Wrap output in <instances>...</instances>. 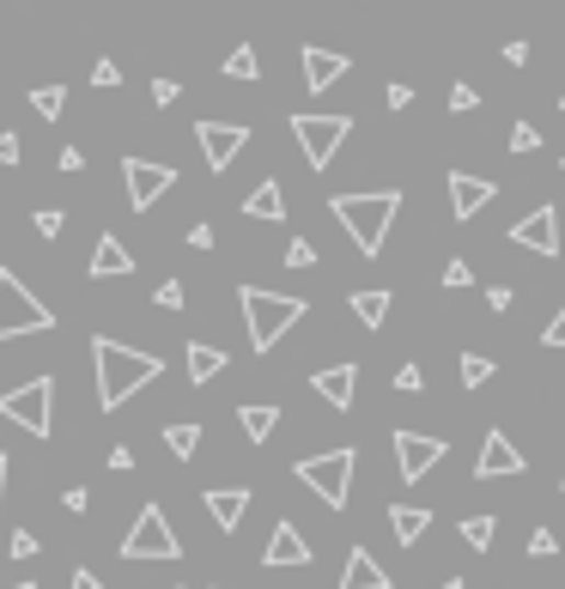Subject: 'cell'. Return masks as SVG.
I'll return each instance as SVG.
<instances>
[{
    "instance_id": "6da1fadb",
    "label": "cell",
    "mask_w": 565,
    "mask_h": 589,
    "mask_svg": "<svg viewBox=\"0 0 565 589\" xmlns=\"http://www.w3.org/2000/svg\"><path fill=\"white\" fill-rule=\"evenodd\" d=\"M92 365H98V407H104V414H116L134 389H146V383L165 371L152 353H134V347L110 341V335H98V341H92Z\"/></svg>"
},
{
    "instance_id": "7a4b0ae2",
    "label": "cell",
    "mask_w": 565,
    "mask_h": 589,
    "mask_svg": "<svg viewBox=\"0 0 565 589\" xmlns=\"http://www.w3.org/2000/svg\"><path fill=\"white\" fill-rule=\"evenodd\" d=\"M329 213L341 219V231L353 237L359 256H377L389 243V219L402 213V195L395 189H371V195H335Z\"/></svg>"
},
{
    "instance_id": "3957f363",
    "label": "cell",
    "mask_w": 565,
    "mask_h": 589,
    "mask_svg": "<svg viewBox=\"0 0 565 589\" xmlns=\"http://www.w3.org/2000/svg\"><path fill=\"white\" fill-rule=\"evenodd\" d=\"M237 304H244V328H250V347L256 353H274L280 335H286L292 322H298L310 304L304 298H286V292H262V286H244L237 292Z\"/></svg>"
},
{
    "instance_id": "277c9868",
    "label": "cell",
    "mask_w": 565,
    "mask_h": 589,
    "mask_svg": "<svg viewBox=\"0 0 565 589\" xmlns=\"http://www.w3.org/2000/svg\"><path fill=\"white\" fill-rule=\"evenodd\" d=\"M55 328V310L13 274V268H0V341H19V335H43Z\"/></svg>"
},
{
    "instance_id": "5b68a950",
    "label": "cell",
    "mask_w": 565,
    "mask_h": 589,
    "mask_svg": "<svg viewBox=\"0 0 565 589\" xmlns=\"http://www.w3.org/2000/svg\"><path fill=\"white\" fill-rule=\"evenodd\" d=\"M353 462H359V450H323V456H304L292 474H298L329 511H347V498H353Z\"/></svg>"
},
{
    "instance_id": "8992f818",
    "label": "cell",
    "mask_w": 565,
    "mask_h": 589,
    "mask_svg": "<svg viewBox=\"0 0 565 589\" xmlns=\"http://www.w3.org/2000/svg\"><path fill=\"white\" fill-rule=\"evenodd\" d=\"M0 419H13L19 432H31V438H49V426H55V383L31 377V383H19V389H7V395H0Z\"/></svg>"
},
{
    "instance_id": "52a82bcc",
    "label": "cell",
    "mask_w": 565,
    "mask_h": 589,
    "mask_svg": "<svg viewBox=\"0 0 565 589\" xmlns=\"http://www.w3.org/2000/svg\"><path fill=\"white\" fill-rule=\"evenodd\" d=\"M122 559H183V541H177L171 517L158 511V505H140L134 529L122 535Z\"/></svg>"
},
{
    "instance_id": "ba28073f",
    "label": "cell",
    "mask_w": 565,
    "mask_h": 589,
    "mask_svg": "<svg viewBox=\"0 0 565 589\" xmlns=\"http://www.w3.org/2000/svg\"><path fill=\"white\" fill-rule=\"evenodd\" d=\"M347 134H353V116H292V140L304 146V158H310V171H329L335 152L347 146Z\"/></svg>"
},
{
    "instance_id": "9c48e42d",
    "label": "cell",
    "mask_w": 565,
    "mask_h": 589,
    "mask_svg": "<svg viewBox=\"0 0 565 589\" xmlns=\"http://www.w3.org/2000/svg\"><path fill=\"white\" fill-rule=\"evenodd\" d=\"M122 183H128V207L146 213L152 201L171 195L177 171H171V165H152V158H122Z\"/></svg>"
},
{
    "instance_id": "30bf717a",
    "label": "cell",
    "mask_w": 565,
    "mask_h": 589,
    "mask_svg": "<svg viewBox=\"0 0 565 589\" xmlns=\"http://www.w3.org/2000/svg\"><path fill=\"white\" fill-rule=\"evenodd\" d=\"M195 140H201L207 171H231V158L250 146V128L244 122H195Z\"/></svg>"
},
{
    "instance_id": "8fae6325",
    "label": "cell",
    "mask_w": 565,
    "mask_h": 589,
    "mask_svg": "<svg viewBox=\"0 0 565 589\" xmlns=\"http://www.w3.org/2000/svg\"><path fill=\"white\" fill-rule=\"evenodd\" d=\"M444 462V438H426V432H395V468L402 480H426V474Z\"/></svg>"
},
{
    "instance_id": "7c38bea8",
    "label": "cell",
    "mask_w": 565,
    "mask_h": 589,
    "mask_svg": "<svg viewBox=\"0 0 565 589\" xmlns=\"http://www.w3.org/2000/svg\"><path fill=\"white\" fill-rule=\"evenodd\" d=\"M493 201H499V183H487V177H474V171H450V213H456V225H468L474 213H487Z\"/></svg>"
},
{
    "instance_id": "4fadbf2b",
    "label": "cell",
    "mask_w": 565,
    "mask_h": 589,
    "mask_svg": "<svg viewBox=\"0 0 565 589\" xmlns=\"http://www.w3.org/2000/svg\"><path fill=\"white\" fill-rule=\"evenodd\" d=\"M517 249H535V256H560V207H535L529 219L511 225Z\"/></svg>"
},
{
    "instance_id": "5bb4252c",
    "label": "cell",
    "mask_w": 565,
    "mask_h": 589,
    "mask_svg": "<svg viewBox=\"0 0 565 589\" xmlns=\"http://www.w3.org/2000/svg\"><path fill=\"white\" fill-rule=\"evenodd\" d=\"M523 450L511 444L505 432H487V444H481V462H474V480H505V474H523Z\"/></svg>"
},
{
    "instance_id": "9a60e30c",
    "label": "cell",
    "mask_w": 565,
    "mask_h": 589,
    "mask_svg": "<svg viewBox=\"0 0 565 589\" xmlns=\"http://www.w3.org/2000/svg\"><path fill=\"white\" fill-rule=\"evenodd\" d=\"M310 389L323 395L335 414H347V407H353V395H359V365H323L310 377Z\"/></svg>"
},
{
    "instance_id": "2e32d148",
    "label": "cell",
    "mask_w": 565,
    "mask_h": 589,
    "mask_svg": "<svg viewBox=\"0 0 565 589\" xmlns=\"http://www.w3.org/2000/svg\"><path fill=\"white\" fill-rule=\"evenodd\" d=\"M92 280H122V274H134V256H128V243H122L116 231H104L92 243V268H86Z\"/></svg>"
},
{
    "instance_id": "e0dca14e",
    "label": "cell",
    "mask_w": 565,
    "mask_h": 589,
    "mask_svg": "<svg viewBox=\"0 0 565 589\" xmlns=\"http://www.w3.org/2000/svg\"><path fill=\"white\" fill-rule=\"evenodd\" d=\"M262 565H274V571H292V565H310V547H304V535H298L292 523H274V535H268Z\"/></svg>"
},
{
    "instance_id": "ac0fdd59",
    "label": "cell",
    "mask_w": 565,
    "mask_h": 589,
    "mask_svg": "<svg viewBox=\"0 0 565 589\" xmlns=\"http://www.w3.org/2000/svg\"><path fill=\"white\" fill-rule=\"evenodd\" d=\"M341 589H389V571L377 565V553L371 547H353L341 565Z\"/></svg>"
},
{
    "instance_id": "d6986e66",
    "label": "cell",
    "mask_w": 565,
    "mask_h": 589,
    "mask_svg": "<svg viewBox=\"0 0 565 589\" xmlns=\"http://www.w3.org/2000/svg\"><path fill=\"white\" fill-rule=\"evenodd\" d=\"M207 511H213V523L231 535V529L244 523V511H250V492H244V486H213V492H207Z\"/></svg>"
},
{
    "instance_id": "ffe728a7",
    "label": "cell",
    "mask_w": 565,
    "mask_h": 589,
    "mask_svg": "<svg viewBox=\"0 0 565 589\" xmlns=\"http://www.w3.org/2000/svg\"><path fill=\"white\" fill-rule=\"evenodd\" d=\"M341 73H347V55H335V49H304V86H310V92H329Z\"/></svg>"
},
{
    "instance_id": "44dd1931",
    "label": "cell",
    "mask_w": 565,
    "mask_h": 589,
    "mask_svg": "<svg viewBox=\"0 0 565 589\" xmlns=\"http://www.w3.org/2000/svg\"><path fill=\"white\" fill-rule=\"evenodd\" d=\"M237 426H244V438H250V444H268V438H274V426H280V407H268V401L237 407Z\"/></svg>"
},
{
    "instance_id": "7402d4cb",
    "label": "cell",
    "mask_w": 565,
    "mask_h": 589,
    "mask_svg": "<svg viewBox=\"0 0 565 589\" xmlns=\"http://www.w3.org/2000/svg\"><path fill=\"white\" fill-rule=\"evenodd\" d=\"M389 529H395L402 547H414V541L432 529V511H420V505H389Z\"/></svg>"
},
{
    "instance_id": "603a6c76",
    "label": "cell",
    "mask_w": 565,
    "mask_h": 589,
    "mask_svg": "<svg viewBox=\"0 0 565 589\" xmlns=\"http://www.w3.org/2000/svg\"><path fill=\"white\" fill-rule=\"evenodd\" d=\"M183 359H189V383H213L225 365H231L219 347H201V341H189V353H183Z\"/></svg>"
},
{
    "instance_id": "cb8c5ba5",
    "label": "cell",
    "mask_w": 565,
    "mask_h": 589,
    "mask_svg": "<svg viewBox=\"0 0 565 589\" xmlns=\"http://www.w3.org/2000/svg\"><path fill=\"white\" fill-rule=\"evenodd\" d=\"M244 219H286V195H280L274 177H268V183L256 189L250 201H244Z\"/></svg>"
},
{
    "instance_id": "d4e9b609",
    "label": "cell",
    "mask_w": 565,
    "mask_h": 589,
    "mask_svg": "<svg viewBox=\"0 0 565 589\" xmlns=\"http://www.w3.org/2000/svg\"><path fill=\"white\" fill-rule=\"evenodd\" d=\"M347 304H353V316H359L365 328H383V316H389V292H383V286H371V292H353Z\"/></svg>"
},
{
    "instance_id": "484cf974",
    "label": "cell",
    "mask_w": 565,
    "mask_h": 589,
    "mask_svg": "<svg viewBox=\"0 0 565 589\" xmlns=\"http://www.w3.org/2000/svg\"><path fill=\"white\" fill-rule=\"evenodd\" d=\"M165 450L189 462L201 450V426H195V419H177V426H165Z\"/></svg>"
},
{
    "instance_id": "4316f807",
    "label": "cell",
    "mask_w": 565,
    "mask_h": 589,
    "mask_svg": "<svg viewBox=\"0 0 565 589\" xmlns=\"http://www.w3.org/2000/svg\"><path fill=\"white\" fill-rule=\"evenodd\" d=\"M493 535H499V517H487V511H481V517H462V541H468L474 553H487Z\"/></svg>"
},
{
    "instance_id": "83f0119b",
    "label": "cell",
    "mask_w": 565,
    "mask_h": 589,
    "mask_svg": "<svg viewBox=\"0 0 565 589\" xmlns=\"http://www.w3.org/2000/svg\"><path fill=\"white\" fill-rule=\"evenodd\" d=\"M462 389H487V377H493V359L487 353H462Z\"/></svg>"
},
{
    "instance_id": "f1b7e54d",
    "label": "cell",
    "mask_w": 565,
    "mask_h": 589,
    "mask_svg": "<svg viewBox=\"0 0 565 589\" xmlns=\"http://www.w3.org/2000/svg\"><path fill=\"white\" fill-rule=\"evenodd\" d=\"M225 79H256V49L250 43H237V49L225 55Z\"/></svg>"
},
{
    "instance_id": "f546056e",
    "label": "cell",
    "mask_w": 565,
    "mask_h": 589,
    "mask_svg": "<svg viewBox=\"0 0 565 589\" xmlns=\"http://www.w3.org/2000/svg\"><path fill=\"white\" fill-rule=\"evenodd\" d=\"M31 104H37V116H61V110H67V92H61V86H37V92H31Z\"/></svg>"
},
{
    "instance_id": "4dcf8cb0",
    "label": "cell",
    "mask_w": 565,
    "mask_h": 589,
    "mask_svg": "<svg viewBox=\"0 0 565 589\" xmlns=\"http://www.w3.org/2000/svg\"><path fill=\"white\" fill-rule=\"evenodd\" d=\"M535 146H541V128H535V122H517V128H511V152H535Z\"/></svg>"
},
{
    "instance_id": "1f68e13d",
    "label": "cell",
    "mask_w": 565,
    "mask_h": 589,
    "mask_svg": "<svg viewBox=\"0 0 565 589\" xmlns=\"http://www.w3.org/2000/svg\"><path fill=\"white\" fill-rule=\"evenodd\" d=\"M286 268H316V243L292 237V243H286Z\"/></svg>"
},
{
    "instance_id": "d6a6232c",
    "label": "cell",
    "mask_w": 565,
    "mask_h": 589,
    "mask_svg": "<svg viewBox=\"0 0 565 589\" xmlns=\"http://www.w3.org/2000/svg\"><path fill=\"white\" fill-rule=\"evenodd\" d=\"M31 225H37V237H61L67 213H61V207H43V213H37V219H31Z\"/></svg>"
},
{
    "instance_id": "836d02e7",
    "label": "cell",
    "mask_w": 565,
    "mask_h": 589,
    "mask_svg": "<svg viewBox=\"0 0 565 589\" xmlns=\"http://www.w3.org/2000/svg\"><path fill=\"white\" fill-rule=\"evenodd\" d=\"M444 286H450V292H462V286H474V268H468V262H462V256H456V262H444Z\"/></svg>"
},
{
    "instance_id": "e575fe53",
    "label": "cell",
    "mask_w": 565,
    "mask_h": 589,
    "mask_svg": "<svg viewBox=\"0 0 565 589\" xmlns=\"http://www.w3.org/2000/svg\"><path fill=\"white\" fill-rule=\"evenodd\" d=\"M395 389H402V395H420L426 389V371L420 365H402V371H395Z\"/></svg>"
},
{
    "instance_id": "d590c367",
    "label": "cell",
    "mask_w": 565,
    "mask_h": 589,
    "mask_svg": "<svg viewBox=\"0 0 565 589\" xmlns=\"http://www.w3.org/2000/svg\"><path fill=\"white\" fill-rule=\"evenodd\" d=\"M7 547H13V559H37V535H31V529H19Z\"/></svg>"
},
{
    "instance_id": "8d00e7d4",
    "label": "cell",
    "mask_w": 565,
    "mask_h": 589,
    "mask_svg": "<svg viewBox=\"0 0 565 589\" xmlns=\"http://www.w3.org/2000/svg\"><path fill=\"white\" fill-rule=\"evenodd\" d=\"M474 104H481L474 86H450V110H456V116H462V110H474Z\"/></svg>"
},
{
    "instance_id": "74e56055",
    "label": "cell",
    "mask_w": 565,
    "mask_h": 589,
    "mask_svg": "<svg viewBox=\"0 0 565 589\" xmlns=\"http://www.w3.org/2000/svg\"><path fill=\"white\" fill-rule=\"evenodd\" d=\"M553 547H560V535H553V529H535V535H529V553H535V559H547Z\"/></svg>"
},
{
    "instance_id": "f35d334b",
    "label": "cell",
    "mask_w": 565,
    "mask_h": 589,
    "mask_svg": "<svg viewBox=\"0 0 565 589\" xmlns=\"http://www.w3.org/2000/svg\"><path fill=\"white\" fill-rule=\"evenodd\" d=\"M92 86H104V92H110V86H122V67L116 61H98L92 67Z\"/></svg>"
},
{
    "instance_id": "ab89813d",
    "label": "cell",
    "mask_w": 565,
    "mask_h": 589,
    "mask_svg": "<svg viewBox=\"0 0 565 589\" xmlns=\"http://www.w3.org/2000/svg\"><path fill=\"white\" fill-rule=\"evenodd\" d=\"M541 341H547V347H565V304H560V316H553V322L541 328Z\"/></svg>"
},
{
    "instance_id": "60d3db41",
    "label": "cell",
    "mask_w": 565,
    "mask_h": 589,
    "mask_svg": "<svg viewBox=\"0 0 565 589\" xmlns=\"http://www.w3.org/2000/svg\"><path fill=\"white\" fill-rule=\"evenodd\" d=\"M158 304H165V310H183V286H177V280H165V286H158Z\"/></svg>"
},
{
    "instance_id": "b9f144b4",
    "label": "cell",
    "mask_w": 565,
    "mask_h": 589,
    "mask_svg": "<svg viewBox=\"0 0 565 589\" xmlns=\"http://www.w3.org/2000/svg\"><path fill=\"white\" fill-rule=\"evenodd\" d=\"M177 92H183L177 79H158V86H152V104H177Z\"/></svg>"
},
{
    "instance_id": "7bdbcfd3",
    "label": "cell",
    "mask_w": 565,
    "mask_h": 589,
    "mask_svg": "<svg viewBox=\"0 0 565 589\" xmlns=\"http://www.w3.org/2000/svg\"><path fill=\"white\" fill-rule=\"evenodd\" d=\"M19 152H25V146H19V134H0V165H19Z\"/></svg>"
},
{
    "instance_id": "ee69618b",
    "label": "cell",
    "mask_w": 565,
    "mask_h": 589,
    "mask_svg": "<svg viewBox=\"0 0 565 589\" xmlns=\"http://www.w3.org/2000/svg\"><path fill=\"white\" fill-rule=\"evenodd\" d=\"M189 249H213V225H189Z\"/></svg>"
},
{
    "instance_id": "f6af8a7d",
    "label": "cell",
    "mask_w": 565,
    "mask_h": 589,
    "mask_svg": "<svg viewBox=\"0 0 565 589\" xmlns=\"http://www.w3.org/2000/svg\"><path fill=\"white\" fill-rule=\"evenodd\" d=\"M110 468L128 474V468H134V450H128V444H116V450H110Z\"/></svg>"
},
{
    "instance_id": "bcb514c9",
    "label": "cell",
    "mask_w": 565,
    "mask_h": 589,
    "mask_svg": "<svg viewBox=\"0 0 565 589\" xmlns=\"http://www.w3.org/2000/svg\"><path fill=\"white\" fill-rule=\"evenodd\" d=\"M55 165H61V171H79V165H86V152H79V146H61V158H55Z\"/></svg>"
},
{
    "instance_id": "7dc6e473",
    "label": "cell",
    "mask_w": 565,
    "mask_h": 589,
    "mask_svg": "<svg viewBox=\"0 0 565 589\" xmlns=\"http://www.w3.org/2000/svg\"><path fill=\"white\" fill-rule=\"evenodd\" d=\"M408 104H414V92L402 86V79H395V86H389V110H408Z\"/></svg>"
},
{
    "instance_id": "c3c4849f",
    "label": "cell",
    "mask_w": 565,
    "mask_h": 589,
    "mask_svg": "<svg viewBox=\"0 0 565 589\" xmlns=\"http://www.w3.org/2000/svg\"><path fill=\"white\" fill-rule=\"evenodd\" d=\"M67 589H98V571H86V565H79V571H74V584H67Z\"/></svg>"
},
{
    "instance_id": "681fc988",
    "label": "cell",
    "mask_w": 565,
    "mask_h": 589,
    "mask_svg": "<svg viewBox=\"0 0 565 589\" xmlns=\"http://www.w3.org/2000/svg\"><path fill=\"white\" fill-rule=\"evenodd\" d=\"M7 462H13V456H7V450H0V498H7Z\"/></svg>"
},
{
    "instance_id": "f907efd6",
    "label": "cell",
    "mask_w": 565,
    "mask_h": 589,
    "mask_svg": "<svg viewBox=\"0 0 565 589\" xmlns=\"http://www.w3.org/2000/svg\"><path fill=\"white\" fill-rule=\"evenodd\" d=\"M438 589H468V584H462V577H450V584H438Z\"/></svg>"
},
{
    "instance_id": "816d5d0a",
    "label": "cell",
    "mask_w": 565,
    "mask_h": 589,
    "mask_svg": "<svg viewBox=\"0 0 565 589\" xmlns=\"http://www.w3.org/2000/svg\"><path fill=\"white\" fill-rule=\"evenodd\" d=\"M13 589H37V584H13Z\"/></svg>"
},
{
    "instance_id": "f5cc1de1",
    "label": "cell",
    "mask_w": 565,
    "mask_h": 589,
    "mask_svg": "<svg viewBox=\"0 0 565 589\" xmlns=\"http://www.w3.org/2000/svg\"><path fill=\"white\" fill-rule=\"evenodd\" d=\"M560 110H565V92H560Z\"/></svg>"
},
{
    "instance_id": "db71d44e",
    "label": "cell",
    "mask_w": 565,
    "mask_h": 589,
    "mask_svg": "<svg viewBox=\"0 0 565 589\" xmlns=\"http://www.w3.org/2000/svg\"><path fill=\"white\" fill-rule=\"evenodd\" d=\"M560 486H565V474H560Z\"/></svg>"
},
{
    "instance_id": "11a10c76",
    "label": "cell",
    "mask_w": 565,
    "mask_h": 589,
    "mask_svg": "<svg viewBox=\"0 0 565 589\" xmlns=\"http://www.w3.org/2000/svg\"><path fill=\"white\" fill-rule=\"evenodd\" d=\"M171 589H177V584H171Z\"/></svg>"
}]
</instances>
